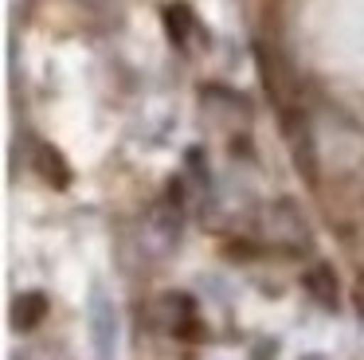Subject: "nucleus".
<instances>
[{
	"label": "nucleus",
	"instance_id": "obj_1",
	"mask_svg": "<svg viewBox=\"0 0 364 360\" xmlns=\"http://www.w3.org/2000/svg\"><path fill=\"white\" fill-rule=\"evenodd\" d=\"M153 313H157L161 329H168L173 337H196V329H200L196 302H192L188 294H165V297H157Z\"/></svg>",
	"mask_w": 364,
	"mask_h": 360
},
{
	"label": "nucleus",
	"instance_id": "obj_2",
	"mask_svg": "<svg viewBox=\"0 0 364 360\" xmlns=\"http://www.w3.org/2000/svg\"><path fill=\"white\" fill-rule=\"evenodd\" d=\"M90 333H95V349L102 360H110L114 341H118V317H114V305L102 297V290L90 294Z\"/></svg>",
	"mask_w": 364,
	"mask_h": 360
},
{
	"label": "nucleus",
	"instance_id": "obj_3",
	"mask_svg": "<svg viewBox=\"0 0 364 360\" xmlns=\"http://www.w3.org/2000/svg\"><path fill=\"white\" fill-rule=\"evenodd\" d=\"M270 239L274 243H282V250H290V255H298V250H306V239H309V231H306V223H301L298 216H294V208L290 203H278L274 211H270Z\"/></svg>",
	"mask_w": 364,
	"mask_h": 360
},
{
	"label": "nucleus",
	"instance_id": "obj_4",
	"mask_svg": "<svg viewBox=\"0 0 364 360\" xmlns=\"http://www.w3.org/2000/svg\"><path fill=\"white\" fill-rule=\"evenodd\" d=\"M301 286H306V294L314 297L317 305H337V278H333V270L325 263L309 266V270L301 274Z\"/></svg>",
	"mask_w": 364,
	"mask_h": 360
},
{
	"label": "nucleus",
	"instance_id": "obj_5",
	"mask_svg": "<svg viewBox=\"0 0 364 360\" xmlns=\"http://www.w3.org/2000/svg\"><path fill=\"white\" fill-rule=\"evenodd\" d=\"M43 309H48L43 294H24V297L16 302V325H20V329H32L36 321L43 317Z\"/></svg>",
	"mask_w": 364,
	"mask_h": 360
}]
</instances>
